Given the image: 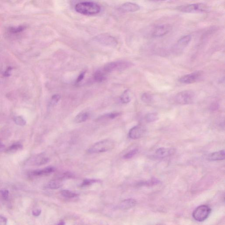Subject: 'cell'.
I'll return each instance as SVG.
<instances>
[{
    "label": "cell",
    "instance_id": "29",
    "mask_svg": "<svg viewBox=\"0 0 225 225\" xmlns=\"http://www.w3.org/2000/svg\"><path fill=\"white\" fill-rule=\"evenodd\" d=\"M138 151V149H135L131 150V151H130L124 156V158L126 159L131 158H133L134 156H135L137 153Z\"/></svg>",
    "mask_w": 225,
    "mask_h": 225
},
{
    "label": "cell",
    "instance_id": "26",
    "mask_svg": "<svg viewBox=\"0 0 225 225\" xmlns=\"http://www.w3.org/2000/svg\"><path fill=\"white\" fill-rule=\"evenodd\" d=\"M120 115L119 112H110V113H107V114H104V115L100 117V119H113L116 118L117 117H118Z\"/></svg>",
    "mask_w": 225,
    "mask_h": 225
},
{
    "label": "cell",
    "instance_id": "14",
    "mask_svg": "<svg viewBox=\"0 0 225 225\" xmlns=\"http://www.w3.org/2000/svg\"><path fill=\"white\" fill-rule=\"evenodd\" d=\"M225 159L224 150H220L210 153L207 157V159L210 161H221Z\"/></svg>",
    "mask_w": 225,
    "mask_h": 225
},
{
    "label": "cell",
    "instance_id": "9",
    "mask_svg": "<svg viewBox=\"0 0 225 225\" xmlns=\"http://www.w3.org/2000/svg\"><path fill=\"white\" fill-rule=\"evenodd\" d=\"M145 132V129L142 125H138L130 130L129 133V138L136 139L141 138Z\"/></svg>",
    "mask_w": 225,
    "mask_h": 225
},
{
    "label": "cell",
    "instance_id": "8",
    "mask_svg": "<svg viewBox=\"0 0 225 225\" xmlns=\"http://www.w3.org/2000/svg\"><path fill=\"white\" fill-rule=\"evenodd\" d=\"M203 73L202 71H197L191 74L184 75L179 79L181 83L184 84H190L197 82L203 75Z\"/></svg>",
    "mask_w": 225,
    "mask_h": 225
},
{
    "label": "cell",
    "instance_id": "4",
    "mask_svg": "<svg viewBox=\"0 0 225 225\" xmlns=\"http://www.w3.org/2000/svg\"><path fill=\"white\" fill-rule=\"evenodd\" d=\"M176 9L179 12L184 13H196L208 12L209 8L205 4L196 3L178 6Z\"/></svg>",
    "mask_w": 225,
    "mask_h": 225
},
{
    "label": "cell",
    "instance_id": "2",
    "mask_svg": "<svg viewBox=\"0 0 225 225\" xmlns=\"http://www.w3.org/2000/svg\"><path fill=\"white\" fill-rule=\"evenodd\" d=\"M114 142L110 139H105L94 144L88 149L90 153H100L110 151L114 148Z\"/></svg>",
    "mask_w": 225,
    "mask_h": 225
},
{
    "label": "cell",
    "instance_id": "1",
    "mask_svg": "<svg viewBox=\"0 0 225 225\" xmlns=\"http://www.w3.org/2000/svg\"><path fill=\"white\" fill-rule=\"evenodd\" d=\"M75 10L76 12L82 15H91L100 13L101 8L96 3L85 2L77 4L75 6Z\"/></svg>",
    "mask_w": 225,
    "mask_h": 225
},
{
    "label": "cell",
    "instance_id": "35",
    "mask_svg": "<svg viewBox=\"0 0 225 225\" xmlns=\"http://www.w3.org/2000/svg\"><path fill=\"white\" fill-rule=\"evenodd\" d=\"M41 212H42V211H41L40 209H35V210L33 211L32 214L33 215H34V216H38L40 215V214H41Z\"/></svg>",
    "mask_w": 225,
    "mask_h": 225
},
{
    "label": "cell",
    "instance_id": "16",
    "mask_svg": "<svg viewBox=\"0 0 225 225\" xmlns=\"http://www.w3.org/2000/svg\"><path fill=\"white\" fill-rule=\"evenodd\" d=\"M55 168L53 167H48L42 170H37L33 171L31 174L34 176H40V175H47L53 172Z\"/></svg>",
    "mask_w": 225,
    "mask_h": 225
},
{
    "label": "cell",
    "instance_id": "15",
    "mask_svg": "<svg viewBox=\"0 0 225 225\" xmlns=\"http://www.w3.org/2000/svg\"><path fill=\"white\" fill-rule=\"evenodd\" d=\"M174 152L173 149L160 148L156 151V154L158 158H164L169 156Z\"/></svg>",
    "mask_w": 225,
    "mask_h": 225
},
{
    "label": "cell",
    "instance_id": "13",
    "mask_svg": "<svg viewBox=\"0 0 225 225\" xmlns=\"http://www.w3.org/2000/svg\"><path fill=\"white\" fill-rule=\"evenodd\" d=\"M136 204V201L133 199H128L122 201L119 205V208L122 210H126L134 207Z\"/></svg>",
    "mask_w": 225,
    "mask_h": 225
},
{
    "label": "cell",
    "instance_id": "5",
    "mask_svg": "<svg viewBox=\"0 0 225 225\" xmlns=\"http://www.w3.org/2000/svg\"><path fill=\"white\" fill-rule=\"evenodd\" d=\"M195 94L193 91L185 90L178 93L175 97V100L177 104L186 105L192 104L194 100Z\"/></svg>",
    "mask_w": 225,
    "mask_h": 225
},
{
    "label": "cell",
    "instance_id": "17",
    "mask_svg": "<svg viewBox=\"0 0 225 225\" xmlns=\"http://www.w3.org/2000/svg\"><path fill=\"white\" fill-rule=\"evenodd\" d=\"M61 180L62 179H60V178H58V179L51 180L47 183L46 187L53 190L59 188L62 186L63 185Z\"/></svg>",
    "mask_w": 225,
    "mask_h": 225
},
{
    "label": "cell",
    "instance_id": "33",
    "mask_svg": "<svg viewBox=\"0 0 225 225\" xmlns=\"http://www.w3.org/2000/svg\"><path fill=\"white\" fill-rule=\"evenodd\" d=\"M85 71H84V72H82V73H81V74L79 75V76H78V77H77V80H76V82H77V83H79V82H80V81H82V80H83L84 78V76H85Z\"/></svg>",
    "mask_w": 225,
    "mask_h": 225
},
{
    "label": "cell",
    "instance_id": "22",
    "mask_svg": "<svg viewBox=\"0 0 225 225\" xmlns=\"http://www.w3.org/2000/svg\"><path fill=\"white\" fill-rule=\"evenodd\" d=\"M141 100L146 104H151L153 102V96L149 93H144L141 96Z\"/></svg>",
    "mask_w": 225,
    "mask_h": 225
},
{
    "label": "cell",
    "instance_id": "19",
    "mask_svg": "<svg viewBox=\"0 0 225 225\" xmlns=\"http://www.w3.org/2000/svg\"><path fill=\"white\" fill-rule=\"evenodd\" d=\"M93 79L95 81L100 83L106 79V76L104 73L100 71H97L94 74Z\"/></svg>",
    "mask_w": 225,
    "mask_h": 225
},
{
    "label": "cell",
    "instance_id": "39",
    "mask_svg": "<svg viewBox=\"0 0 225 225\" xmlns=\"http://www.w3.org/2000/svg\"><path fill=\"white\" fill-rule=\"evenodd\" d=\"M157 1H166V0H157Z\"/></svg>",
    "mask_w": 225,
    "mask_h": 225
},
{
    "label": "cell",
    "instance_id": "21",
    "mask_svg": "<svg viewBox=\"0 0 225 225\" xmlns=\"http://www.w3.org/2000/svg\"><path fill=\"white\" fill-rule=\"evenodd\" d=\"M22 148V145L19 143H16L11 145L6 149V152L8 153H14L18 150H21Z\"/></svg>",
    "mask_w": 225,
    "mask_h": 225
},
{
    "label": "cell",
    "instance_id": "31",
    "mask_svg": "<svg viewBox=\"0 0 225 225\" xmlns=\"http://www.w3.org/2000/svg\"><path fill=\"white\" fill-rule=\"evenodd\" d=\"M0 194L2 195L3 198L5 200H7L9 198V192L7 190H0Z\"/></svg>",
    "mask_w": 225,
    "mask_h": 225
},
{
    "label": "cell",
    "instance_id": "37",
    "mask_svg": "<svg viewBox=\"0 0 225 225\" xmlns=\"http://www.w3.org/2000/svg\"><path fill=\"white\" fill-rule=\"evenodd\" d=\"M4 148H5V145L0 141V150Z\"/></svg>",
    "mask_w": 225,
    "mask_h": 225
},
{
    "label": "cell",
    "instance_id": "6",
    "mask_svg": "<svg viewBox=\"0 0 225 225\" xmlns=\"http://www.w3.org/2000/svg\"><path fill=\"white\" fill-rule=\"evenodd\" d=\"M211 212V209L207 205H202L197 207L193 213L194 219L198 222L205 220Z\"/></svg>",
    "mask_w": 225,
    "mask_h": 225
},
{
    "label": "cell",
    "instance_id": "30",
    "mask_svg": "<svg viewBox=\"0 0 225 225\" xmlns=\"http://www.w3.org/2000/svg\"><path fill=\"white\" fill-rule=\"evenodd\" d=\"M61 97L59 95H55L52 96L51 100V104L53 106L56 105L60 99Z\"/></svg>",
    "mask_w": 225,
    "mask_h": 225
},
{
    "label": "cell",
    "instance_id": "28",
    "mask_svg": "<svg viewBox=\"0 0 225 225\" xmlns=\"http://www.w3.org/2000/svg\"><path fill=\"white\" fill-rule=\"evenodd\" d=\"M14 121L16 124L20 126H24L26 124L25 120L21 116L15 117L14 118Z\"/></svg>",
    "mask_w": 225,
    "mask_h": 225
},
{
    "label": "cell",
    "instance_id": "27",
    "mask_svg": "<svg viewBox=\"0 0 225 225\" xmlns=\"http://www.w3.org/2000/svg\"><path fill=\"white\" fill-rule=\"evenodd\" d=\"M101 182L99 179H85L83 182L80 185V186L84 187L88 186L91 185L92 184L96 183V182Z\"/></svg>",
    "mask_w": 225,
    "mask_h": 225
},
{
    "label": "cell",
    "instance_id": "24",
    "mask_svg": "<svg viewBox=\"0 0 225 225\" xmlns=\"http://www.w3.org/2000/svg\"><path fill=\"white\" fill-rule=\"evenodd\" d=\"M27 28V27L24 25L19 26L18 27H11L9 28V31L12 34H17L21 32Z\"/></svg>",
    "mask_w": 225,
    "mask_h": 225
},
{
    "label": "cell",
    "instance_id": "11",
    "mask_svg": "<svg viewBox=\"0 0 225 225\" xmlns=\"http://www.w3.org/2000/svg\"><path fill=\"white\" fill-rule=\"evenodd\" d=\"M140 9V6L136 3L126 2L122 4L119 9L123 12H134L139 11Z\"/></svg>",
    "mask_w": 225,
    "mask_h": 225
},
{
    "label": "cell",
    "instance_id": "32",
    "mask_svg": "<svg viewBox=\"0 0 225 225\" xmlns=\"http://www.w3.org/2000/svg\"><path fill=\"white\" fill-rule=\"evenodd\" d=\"M219 108V104L216 102H214L211 105L210 110L211 111H215Z\"/></svg>",
    "mask_w": 225,
    "mask_h": 225
},
{
    "label": "cell",
    "instance_id": "7",
    "mask_svg": "<svg viewBox=\"0 0 225 225\" xmlns=\"http://www.w3.org/2000/svg\"><path fill=\"white\" fill-rule=\"evenodd\" d=\"M94 40L100 45L107 47H115L117 45V41L114 37L105 34L96 36Z\"/></svg>",
    "mask_w": 225,
    "mask_h": 225
},
{
    "label": "cell",
    "instance_id": "36",
    "mask_svg": "<svg viewBox=\"0 0 225 225\" xmlns=\"http://www.w3.org/2000/svg\"><path fill=\"white\" fill-rule=\"evenodd\" d=\"M12 70V68L11 67H9V68H7L6 71H5V73H4V75L5 77H8L10 75V71H11Z\"/></svg>",
    "mask_w": 225,
    "mask_h": 225
},
{
    "label": "cell",
    "instance_id": "10",
    "mask_svg": "<svg viewBox=\"0 0 225 225\" xmlns=\"http://www.w3.org/2000/svg\"><path fill=\"white\" fill-rule=\"evenodd\" d=\"M172 27L169 25H162L155 28L153 36L154 37H161L166 35L171 31Z\"/></svg>",
    "mask_w": 225,
    "mask_h": 225
},
{
    "label": "cell",
    "instance_id": "34",
    "mask_svg": "<svg viewBox=\"0 0 225 225\" xmlns=\"http://www.w3.org/2000/svg\"><path fill=\"white\" fill-rule=\"evenodd\" d=\"M7 219L5 217L0 215V225H5L7 224Z\"/></svg>",
    "mask_w": 225,
    "mask_h": 225
},
{
    "label": "cell",
    "instance_id": "20",
    "mask_svg": "<svg viewBox=\"0 0 225 225\" xmlns=\"http://www.w3.org/2000/svg\"><path fill=\"white\" fill-rule=\"evenodd\" d=\"M120 100L121 103L124 104H129L130 102L131 97L129 90L127 89L125 91L121 96Z\"/></svg>",
    "mask_w": 225,
    "mask_h": 225
},
{
    "label": "cell",
    "instance_id": "25",
    "mask_svg": "<svg viewBox=\"0 0 225 225\" xmlns=\"http://www.w3.org/2000/svg\"><path fill=\"white\" fill-rule=\"evenodd\" d=\"M61 194L64 197L70 198H75L78 196V194L68 190H63L61 192Z\"/></svg>",
    "mask_w": 225,
    "mask_h": 225
},
{
    "label": "cell",
    "instance_id": "18",
    "mask_svg": "<svg viewBox=\"0 0 225 225\" xmlns=\"http://www.w3.org/2000/svg\"><path fill=\"white\" fill-rule=\"evenodd\" d=\"M89 117V114L88 112H81L76 116L74 121L76 123H81L86 121Z\"/></svg>",
    "mask_w": 225,
    "mask_h": 225
},
{
    "label": "cell",
    "instance_id": "12",
    "mask_svg": "<svg viewBox=\"0 0 225 225\" xmlns=\"http://www.w3.org/2000/svg\"><path fill=\"white\" fill-rule=\"evenodd\" d=\"M191 40V36L190 35L182 37L177 42L176 46L174 48L175 51L177 52L183 50L185 47H186L189 45Z\"/></svg>",
    "mask_w": 225,
    "mask_h": 225
},
{
    "label": "cell",
    "instance_id": "38",
    "mask_svg": "<svg viewBox=\"0 0 225 225\" xmlns=\"http://www.w3.org/2000/svg\"><path fill=\"white\" fill-rule=\"evenodd\" d=\"M58 224L59 225H64L65 223H64V222H63V221L60 222V223H59Z\"/></svg>",
    "mask_w": 225,
    "mask_h": 225
},
{
    "label": "cell",
    "instance_id": "3",
    "mask_svg": "<svg viewBox=\"0 0 225 225\" xmlns=\"http://www.w3.org/2000/svg\"><path fill=\"white\" fill-rule=\"evenodd\" d=\"M133 65L132 63L126 61H117L108 63L104 66V71L107 73L123 71Z\"/></svg>",
    "mask_w": 225,
    "mask_h": 225
},
{
    "label": "cell",
    "instance_id": "23",
    "mask_svg": "<svg viewBox=\"0 0 225 225\" xmlns=\"http://www.w3.org/2000/svg\"><path fill=\"white\" fill-rule=\"evenodd\" d=\"M145 119L148 122H153L158 119V115L156 112L149 113L145 116Z\"/></svg>",
    "mask_w": 225,
    "mask_h": 225
}]
</instances>
